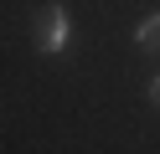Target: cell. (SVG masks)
I'll list each match as a JSON object with an SVG mask.
<instances>
[{
    "instance_id": "1",
    "label": "cell",
    "mask_w": 160,
    "mask_h": 154,
    "mask_svg": "<svg viewBox=\"0 0 160 154\" xmlns=\"http://www.w3.org/2000/svg\"><path fill=\"white\" fill-rule=\"evenodd\" d=\"M67 36H72V21H67V5H47L42 10V26H36V51L42 57H62Z\"/></svg>"
},
{
    "instance_id": "2",
    "label": "cell",
    "mask_w": 160,
    "mask_h": 154,
    "mask_svg": "<svg viewBox=\"0 0 160 154\" xmlns=\"http://www.w3.org/2000/svg\"><path fill=\"white\" fill-rule=\"evenodd\" d=\"M134 41H139V46H160V10H155V16H145V21H139V26H134Z\"/></svg>"
},
{
    "instance_id": "3",
    "label": "cell",
    "mask_w": 160,
    "mask_h": 154,
    "mask_svg": "<svg viewBox=\"0 0 160 154\" xmlns=\"http://www.w3.org/2000/svg\"><path fill=\"white\" fill-rule=\"evenodd\" d=\"M150 103H155V108H160V77L150 82Z\"/></svg>"
}]
</instances>
